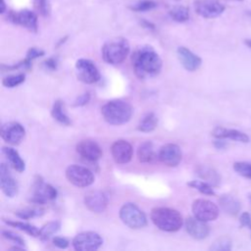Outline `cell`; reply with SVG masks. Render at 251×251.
Masks as SVG:
<instances>
[{"mask_svg":"<svg viewBox=\"0 0 251 251\" xmlns=\"http://www.w3.org/2000/svg\"><path fill=\"white\" fill-rule=\"evenodd\" d=\"M131 64L135 75L140 79L158 75L162 70V59L149 45L139 46L131 55Z\"/></svg>","mask_w":251,"mask_h":251,"instance_id":"1","label":"cell"},{"mask_svg":"<svg viewBox=\"0 0 251 251\" xmlns=\"http://www.w3.org/2000/svg\"><path fill=\"white\" fill-rule=\"evenodd\" d=\"M150 219L159 229L167 232L177 231L183 225L181 214L168 207L153 208L150 212Z\"/></svg>","mask_w":251,"mask_h":251,"instance_id":"2","label":"cell"},{"mask_svg":"<svg viewBox=\"0 0 251 251\" xmlns=\"http://www.w3.org/2000/svg\"><path fill=\"white\" fill-rule=\"evenodd\" d=\"M133 110L131 105L121 99L108 101L101 108L103 119L110 125L120 126L127 123L132 116Z\"/></svg>","mask_w":251,"mask_h":251,"instance_id":"3","label":"cell"},{"mask_svg":"<svg viewBox=\"0 0 251 251\" xmlns=\"http://www.w3.org/2000/svg\"><path fill=\"white\" fill-rule=\"evenodd\" d=\"M130 46L125 37H115L104 43L101 49L103 60L110 65L123 63L129 54Z\"/></svg>","mask_w":251,"mask_h":251,"instance_id":"4","label":"cell"},{"mask_svg":"<svg viewBox=\"0 0 251 251\" xmlns=\"http://www.w3.org/2000/svg\"><path fill=\"white\" fill-rule=\"evenodd\" d=\"M121 221L129 228L139 229L147 225V218L144 212L132 202L125 203L119 212Z\"/></svg>","mask_w":251,"mask_h":251,"instance_id":"5","label":"cell"},{"mask_svg":"<svg viewBox=\"0 0 251 251\" xmlns=\"http://www.w3.org/2000/svg\"><path fill=\"white\" fill-rule=\"evenodd\" d=\"M57 190L54 186L49 183H45L41 176H35L32 185V195L29 201L34 204H45L47 201L54 200L57 197Z\"/></svg>","mask_w":251,"mask_h":251,"instance_id":"6","label":"cell"},{"mask_svg":"<svg viewBox=\"0 0 251 251\" xmlns=\"http://www.w3.org/2000/svg\"><path fill=\"white\" fill-rule=\"evenodd\" d=\"M67 179L77 187H87L94 182L93 173L86 167L71 165L66 170Z\"/></svg>","mask_w":251,"mask_h":251,"instance_id":"7","label":"cell"},{"mask_svg":"<svg viewBox=\"0 0 251 251\" xmlns=\"http://www.w3.org/2000/svg\"><path fill=\"white\" fill-rule=\"evenodd\" d=\"M191 209L193 216L204 222L215 221L220 214V209L214 202L203 198L194 200Z\"/></svg>","mask_w":251,"mask_h":251,"instance_id":"8","label":"cell"},{"mask_svg":"<svg viewBox=\"0 0 251 251\" xmlns=\"http://www.w3.org/2000/svg\"><path fill=\"white\" fill-rule=\"evenodd\" d=\"M75 72L78 80L91 84L100 79V73L93 61L89 59H78L75 62Z\"/></svg>","mask_w":251,"mask_h":251,"instance_id":"9","label":"cell"},{"mask_svg":"<svg viewBox=\"0 0 251 251\" xmlns=\"http://www.w3.org/2000/svg\"><path fill=\"white\" fill-rule=\"evenodd\" d=\"M73 246L77 251L97 250L103 244V239L95 231H82L73 239Z\"/></svg>","mask_w":251,"mask_h":251,"instance_id":"10","label":"cell"},{"mask_svg":"<svg viewBox=\"0 0 251 251\" xmlns=\"http://www.w3.org/2000/svg\"><path fill=\"white\" fill-rule=\"evenodd\" d=\"M8 19L13 24L26 28L29 31L36 32L38 27V18L35 12L24 9L21 11H11L8 14Z\"/></svg>","mask_w":251,"mask_h":251,"instance_id":"11","label":"cell"},{"mask_svg":"<svg viewBox=\"0 0 251 251\" xmlns=\"http://www.w3.org/2000/svg\"><path fill=\"white\" fill-rule=\"evenodd\" d=\"M25 136V129L18 122H8L1 126L2 139L11 145H19Z\"/></svg>","mask_w":251,"mask_h":251,"instance_id":"12","label":"cell"},{"mask_svg":"<svg viewBox=\"0 0 251 251\" xmlns=\"http://www.w3.org/2000/svg\"><path fill=\"white\" fill-rule=\"evenodd\" d=\"M226 7L216 0H198L195 2V12L204 19H215L220 17Z\"/></svg>","mask_w":251,"mask_h":251,"instance_id":"13","label":"cell"},{"mask_svg":"<svg viewBox=\"0 0 251 251\" xmlns=\"http://www.w3.org/2000/svg\"><path fill=\"white\" fill-rule=\"evenodd\" d=\"M158 158L167 167H176L182 158L181 149L178 145L174 143L165 144L160 148Z\"/></svg>","mask_w":251,"mask_h":251,"instance_id":"14","label":"cell"},{"mask_svg":"<svg viewBox=\"0 0 251 251\" xmlns=\"http://www.w3.org/2000/svg\"><path fill=\"white\" fill-rule=\"evenodd\" d=\"M76 152L82 159L88 162L98 161L103 154L99 144L89 139H84L79 141L76 144Z\"/></svg>","mask_w":251,"mask_h":251,"instance_id":"15","label":"cell"},{"mask_svg":"<svg viewBox=\"0 0 251 251\" xmlns=\"http://www.w3.org/2000/svg\"><path fill=\"white\" fill-rule=\"evenodd\" d=\"M184 226L187 233L196 240L205 239L210 233V226L207 222L201 221L194 216L185 219Z\"/></svg>","mask_w":251,"mask_h":251,"instance_id":"16","label":"cell"},{"mask_svg":"<svg viewBox=\"0 0 251 251\" xmlns=\"http://www.w3.org/2000/svg\"><path fill=\"white\" fill-rule=\"evenodd\" d=\"M132 154V146L126 140H116L111 145V155L117 164H126L130 162Z\"/></svg>","mask_w":251,"mask_h":251,"instance_id":"17","label":"cell"},{"mask_svg":"<svg viewBox=\"0 0 251 251\" xmlns=\"http://www.w3.org/2000/svg\"><path fill=\"white\" fill-rule=\"evenodd\" d=\"M0 186L7 197L12 198L18 194V182L11 175L9 168L5 163H2L0 166Z\"/></svg>","mask_w":251,"mask_h":251,"instance_id":"18","label":"cell"},{"mask_svg":"<svg viewBox=\"0 0 251 251\" xmlns=\"http://www.w3.org/2000/svg\"><path fill=\"white\" fill-rule=\"evenodd\" d=\"M85 207L93 213H102L106 210L108 205L107 195L100 190H94L84 196Z\"/></svg>","mask_w":251,"mask_h":251,"instance_id":"19","label":"cell"},{"mask_svg":"<svg viewBox=\"0 0 251 251\" xmlns=\"http://www.w3.org/2000/svg\"><path fill=\"white\" fill-rule=\"evenodd\" d=\"M176 54L180 64L188 72L198 70L202 64V59L184 46L178 47L176 49Z\"/></svg>","mask_w":251,"mask_h":251,"instance_id":"20","label":"cell"},{"mask_svg":"<svg viewBox=\"0 0 251 251\" xmlns=\"http://www.w3.org/2000/svg\"><path fill=\"white\" fill-rule=\"evenodd\" d=\"M212 135L217 139H230L242 143H247L250 141V137L244 133L243 131L234 129V128H227L224 126H216L212 130Z\"/></svg>","mask_w":251,"mask_h":251,"instance_id":"21","label":"cell"},{"mask_svg":"<svg viewBox=\"0 0 251 251\" xmlns=\"http://www.w3.org/2000/svg\"><path fill=\"white\" fill-rule=\"evenodd\" d=\"M219 204L220 207L222 208V210L229 215V216H236L238 215L240 209H241V205L240 202L233 197L232 195L229 194H224L219 198Z\"/></svg>","mask_w":251,"mask_h":251,"instance_id":"22","label":"cell"},{"mask_svg":"<svg viewBox=\"0 0 251 251\" xmlns=\"http://www.w3.org/2000/svg\"><path fill=\"white\" fill-rule=\"evenodd\" d=\"M3 154L8 160L10 166L17 172L22 173L25 169V163L18 153V151L12 147H3Z\"/></svg>","mask_w":251,"mask_h":251,"instance_id":"23","label":"cell"},{"mask_svg":"<svg viewBox=\"0 0 251 251\" xmlns=\"http://www.w3.org/2000/svg\"><path fill=\"white\" fill-rule=\"evenodd\" d=\"M196 173L197 175L200 176V178H202L204 181L210 183L212 186H218L221 183V176L220 174L210 168V167H206V166H199L196 169Z\"/></svg>","mask_w":251,"mask_h":251,"instance_id":"24","label":"cell"},{"mask_svg":"<svg viewBox=\"0 0 251 251\" xmlns=\"http://www.w3.org/2000/svg\"><path fill=\"white\" fill-rule=\"evenodd\" d=\"M157 155L154 150L153 143L151 141H145L138 146L137 158L141 163H152L156 159Z\"/></svg>","mask_w":251,"mask_h":251,"instance_id":"25","label":"cell"},{"mask_svg":"<svg viewBox=\"0 0 251 251\" xmlns=\"http://www.w3.org/2000/svg\"><path fill=\"white\" fill-rule=\"evenodd\" d=\"M51 116L52 118L57 121L59 124L64 126H70L72 124L71 119L65 112L64 102L62 100H56L51 109Z\"/></svg>","mask_w":251,"mask_h":251,"instance_id":"26","label":"cell"},{"mask_svg":"<svg viewBox=\"0 0 251 251\" xmlns=\"http://www.w3.org/2000/svg\"><path fill=\"white\" fill-rule=\"evenodd\" d=\"M5 224H7L8 226H11L13 227H16L20 230L25 231V233H27L30 236L33 237H39L40 234V229L37 228L36 226L27 224V223H24V222H20V221H11V220H3Z\"/></svg>","mask_w":251,"mask_h":251,"instance_id":"27","label":"cell"},{"mask_svg":"<svg viewBox=\"0 0 251 251\" xmlns=\"http://www.w3.org/2000/svg\"><path fill=\"white\" fill-rule=\"evenodd\" d=\"M158 119L154 113L146 114L137 126V130L141 132H150L157 127Z\"/></svg>","mask_w":251,"mask_h":251,"instance_id":"28","label":"cell"},{"mask_svg":"<svg viewBox=\"0 0 251 251\" xmlns=\"http://www.w3.org/2000/svg\"><path fill=\"white\" fill-rule=\"evenodd\" d=\"M169 16L171 19L176 23H184L189 20V10L185 6L177 5L174 6L169 11Z\"/></svg>","mask_w":251,"mask_h":251,"instance_id":"29","label":"cell"},{"mask_svg":"<svg viewBox=\"0 0 251 251\" xmlns=\"http://www.w3.org/2000/svg\"><path fill=\"white\" fill-rule=\"evenodd\" d=\"M60 226H61V223L59 221H52V222L45 224L40 228L39 238L41 240L49 239L54 233H56L60 229Z\"/></svg>","mask_w":251,"mask_h":251,"instance_id":"30","label":"cell"},{"mask_svg":"<svg viewBox=\"0 0 251 251\" xmlns=\"http://www.w3.org/2000/svg\"><path fill=\"white\" fill-rule=\"evenodd\" d=\"M231 247H232L231 239L226 235H223L218 237L212 243L209 249L212 251H229Z\"/></svg>","mask_w":251,"mask_h":251,"instance_id":"31","label":"cell"},{"mask_svg":"<svg viewBox=\"0 0 251 251\" xmlns=\"http://www.w3.org/2000/svg\"><path fill=\"white\" fill-rule=\"evenodd\" d=\"M187 185L190 186L191 188H194L196 190H198L200 193L205 194V195H215V191L213 189V186L204 181V180H191L189 182H187Z\"/></svg>","mask_w":251,"mask_h":251,"instance_id":"32","label":"cell"},{"mask_svg":"<svg viewBox=\"0 0 251 251\" xmlns=\"http://www.w3.org/2000/svg\"><path fill=\"white\" fill-rule=\"evenodd\" d=\"M157 6V2L153 0H139L130 5L129 9L134 12H146L155 9Z\"/></svg>","mask_w":251,"mask_h":251,"instance_id":"33","label":"cell"},{"mask_svg":"<svg viewBox=\"0 0 251 251\" xmlns=\"http://www.w3.org/2000/svg\"><path fill=\"white\" fill-rule=\"evenodd\" d=\"M25 80V74H18V75H8L3 78L2 84L5 87L8 88H13L16 87L20 84H22Z\"/></svg>","mask_w":251,"mask_h":251,"instance_id":"34","label":"cell"},{"mask_svg":"<svg viewBox=\"0 0 251 251\" xmlns=\"http://www.w3.org/2000/svg\"><path fill=\"white\" fill-rule=\"evenodd\" d=\"M233 170L246 178L251 179V163L250 162H235L233 164Z\"/></svg>","mask_w":251,"mask_h":251,"instance_id":"35","label":"cell"},{"mask_svg":"<svg viewBox=\"0 0 251 251\" xmlns=\"http://www.w3.org/2000/svg\"><path fill=\"white\" fill-rule=\"evenodd\" d=\"M43 214V210H39V209H24V210H20L15 212V215L17 217H19L20 219L23 220H29L31 218L34 217H38L41 216Z\"/></svg>","mask_w":251,"mask_h":251,"instance_id":"36","label":"cell"},{"mask_svg":"<svg viewBox=\"0 0 251 251\" xmlns=\"http://www.w3.org/2000/svg\"><path fill=\"white\" fill-rule=\"evenodd\" d=\"M34 7L43 17H46L50 14L49 0H34Z\"/></svg>","mask_w":251,"mask_h":251,"instance_id":"37","label":"cell"},{"mask_svg":"<svg viewBox=\"0 0 251 251\" xmlns=\"http://www.w3.org/2000/svg\"><path fill=\"white\" fill-rule=\"evenodd\" d=\"M2 235L3 237H5L6 239L14 242L16 245H20V246H25V240L18 234H16L15 232L13 231H10V230H3L2 231Z\"/></svg>","mask_w":251,"mask_h":251,"instance_id":"38","label":"cell"},{"mask_svg":"<svg viewBox=\"0 0 251 251\" xmlns=\"http://www.w3.org/2000/svg\"><path fill=\"white\" fill-rule=\"evenodd\" d=\"M45 53L43 50L41 49H38L36 47H31L27 50V53H26V58L30 59V60H34L36 58H39L41 56H43Z\"/></svg>","mask_w":251,"mask_h":251,"instance_id":"39","label":"cell"},{"mask_svg":"<svg viewBox=\"0 0 251 251\" xmlns=\"http://www.w3.org/2000/svg\"><path fill=\"white\" fill-rule=\"evenodd\" d=\"M52 241L55 246H57L58 248H61V249L67 248L70 244V241L63 236H55V237H53Z\"/></svg>","mask_w":251,"mask_h":251,"instance_id":"40","label":"cell"},{"mask_svg":"<svg viewBox=\"0 0 251 251\" xmlns=\"http://www.w3.org/2000/svg\"><path fill=\"white\" fill-rule=\"evenodd\" d=\"M90 99V94L88 92L83 93L81 95H79L74 102V106L75 107H79V106H84L85 104H87L89 102Z\"/></svg>","mask_w":251,"mask_h":251,"instance_id":"41","label":"cell"},{"mask_svg":"<svg viewBox=\"0 0 251 251\" xmlns=\"http://www.w3.org/2000/svg\"><path fill=\"white\" fill-rule=\"evenodd\" d=\"M241 226H251V215L248 212H243L239 217Z\"/></svg>","mask_w":251,"mask_h":251,"instance_id":"42","label":"cell"},{"mask_svg":"<svg viewBox=\"0 0 251 251\" xmlns=\"http://www.w3.org/2000/svg\"><path fill=\"white\" fill-rule=\"evenodd\" d=\"M43 65L45 66L46 69H48V70H50V71H55V70H57L58 62H57V59H56V58L51 57V58L45 60V61L43 62Z\"/></svg>","mask_w":251,"mask_h":251,"instance_id":"43","label":"cell"},{"mask_svg":"<svg viewBox=\"0 0 251 251\" xmlns=\"http://www.w3.org/2000/svg\"><path fill=\"white\" fill-rule=\"evenodd\" d=\"M226 145H227V143L226 141H224V139L217 138V140L214 141V146L217 149H225L226 147Z\"/></svg>","mask_w":251,"mask_h":251,"instance_id":"44","label":"cell"},{"mask_svg":"<svg viewBox=\"0 0 251 251\" xmlns=\"http://www.w3.org/2000/svg\"><path fill=\"white\" fill-rule=\"evenodd\" d=\"M142 25H144V27L150 28V29H154V27H155L153 24H151V23H149V22H147V21H143V22H142Z\"/></svg>","mask_w":251,"mask_h":251,"instance_id":"45","label":"cell"},{"mask_svg":"<svg viewBox=\"0 0 251 251\" xmlns=\"http://www.w3.org/2000/svg\"><path fill=\"white\" fill-rule=\"evenodd\" d=\"M244 43H245V45H246L247 47H249V48L251 49V39H245V40H244Z\"/></svg>","mask_w":251,"mask_h":251,"instance_id":"46","label":"cell"},{"mask_svg":"<svg viewBox=\"0 0 251 251\" xmlns=\"http://www.w3.org/2000/svg\"><path fill=\"white\" fill-rule=\"evenodd\" d=\"M248 198H249V201H250V203H251V194L248 195Z\"/></svg>","mask_w":251,"mask_h":251,"instance_id":"47","label":"cell"},{"mask_svg":"<svg viewBox=\"0 0 251 251\" xmlns=\"http://www.w3.org/2000/svg\"><path fill=\"white\" fill-rule=\"evenodd\" d=\"M248 15L251 17V11H249V12H248Z\"/></svg>","mask_w":251,"mask_h":251,"instance_id":"48","label":"cell"},{"mask_svg":"<svg viewBox=\"0 0 251 251\" xmlns=\"http://www.w3.org/2000/svg\"><path fill=\"white\" fill-rule=\"evenodd\" d=\"M237 1H241V0H237Z\"/></svg>","mask_w":251,"mask_h":251,"instance_id":"49","label":"cell"},{"mask_svg":"<svg viewBox=\"0 0 251 251\" xmlns=\"http://www.w3.org/2000/svg\"><path fill=\"white\" fill-rule=\"evenodd\" d=\"M176 1H178V0H176Z\"/></svg>","mask_w":251,"mask_h":251,"instance_id":"50","label":"cell"},{"mask_svg":"<svg viewBox=\"0 0 251 251\" xmlns=\"http://www.w3.org/2000/svg\"><path fill=\"white\" fill-rule=\"evenodd\" d=\"M250 228H251V226H250Z\"/></svg>","mask_w":251,"mask_h":251,"instance_id":"51","label":"cell"}]
</instances>
